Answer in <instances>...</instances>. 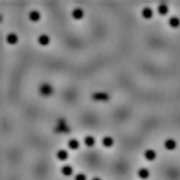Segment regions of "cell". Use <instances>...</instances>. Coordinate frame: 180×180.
Wrapping results in <instances>:
<instances>
[{
  "instance_id": "obj_1",
  "label": "cell",
  "mask_w": 180,
  "mask_h": 180,
  "mask_svg": "<svg viewBox=\"0 0 180 180\" xmlns=\"http://www.w3.org/2000/svg\"><path fill=\"white\" fill-rule=\"evenodd\" d=\"M53 87L47 83H44L41 84L39 88V92L42 96L48 97L51 96L53 93Z\"/></svg>"
},
{
  "instance_id": "obj_2",
  "label": "cell",
  "mask_w": 180,
  "mask_h": 180,
  "mask_svg": "<svg viewBox=\"0 0 180 180\" xmlns=\"http://www.w3.org/2000/svg\"><path fill=\"white\" fill-rule=\"evenodd\" d=\"M153 10L148 6L144 7L141 11V16L145 20H150L153 18Z\"/></svg>"
},
{
  "instance_id": "obj_3",
  "label": "cell",
  "mask_w": 180,
  "mask_h": 180,
  "mask_svg": "<svg viewBox=\"0 0 180 180\" xmlns=\"http://www.w3.org/2000/svg\"><path fill=\"white\" fill-rule=\"evenodd\" d=\"M92 98L96 102H106L109 99V95L104 92H97L93 95Z\"/></svg>"
},
{
  "instance_id": "obj_4",
  "label": "cell",
  "mask_w": 180,
  "mask_h": 180,
  "mask_svg": "<svg viewBox=\"0 0 180 180\" xmlns=\"http://www.w3.org/2000/svg\"><path fill=\"white\" fill-rule=\"evenodd\" d=\"M157 11L160 16H166L169 12L168 6L165 3H160L158 6Z\"/></svg>"
},
{
  "instance_id": "obj_5",
  "label": "cell",
  "mask_w": 180,
  "mask_h": 180,
  "mask_svg": "<svg viewBox=\"0 0 180 180\" xmlns=\"http://www.w3.org/2000/svg\"><path fill=\"white\" fill-rule=\"evenodd\" d=\"M168 24L170 28H177L180 26V19L178 17L172 16L168 20Z\"/></svg>"
},
{
  "instance_id": "obj_6",
  "label": "cell",
  "mask_w": 180,
  "mask_h": 180,
  "mask_svg": "<svg viewBox=\"0 0 180 180\" xmlns=\"http://www.w3.org/2000/svg\"><path fill=\"white\" fill-rule=\"evenodd\" d=\"M144 157L145 159L148 161H152L155 160L157 157V153L155 150L152 149H147L144 152Z\"/></svg>"
},
{
  "instance_id": "obj_7",
  "label": "cell",
  "mask_w": 180,
  "mask_h": 180,
  "mask_svg": "<svg viewBox=\"0 0 180 180\" xmlns=\"http://www.w3.org/2000/svg\"><path fill=\"white\" fill-rule=\"evenodd\" d=\"M164 147L168 150H173L176 147V142L172 139H168L165 141Z\"/></svg>"
},
{
  "instance_id": "obj_8",
  "label": "cell",
  "mask_w": 180,
  "mask_h": 180,
  "mask_svg": "<svg viewBox=\"0 0 180 180\" xmlns=\"http://www.w3.org/2000/svg\"><path fill=\"white\" fill-rule=\"evenodd\" d=\"M72 16L76 20H81L84 17V12L81 8H75L73 11Z\"/></svg>"
},
{
  "instance_id": "obj_9",
  "label": "cell",
  "mask_w": 180,
  "mask_h": 180,
  "mask_svg": "<svg viewBox=\"0 0 180 180\" xmlns=\"http://www.w3.org/2000/svg\"><path fill=\"white\" fill-rule=\"evenodd\" d=\"M137 176L141 179H147L150 176L149 170L145 168H142L138 170Z\"/></svg>"
},
{
  "instance_id": "obj_10",
  "label": "cell",
  "mask_w": 180,
  "mask_h": 180,
  "mask_svg": "<svg viewBox=\"0 0 180 180\" xmlns=\"http://www.w3.org/2000/svg\"><path fill=\"white\" fill-rule=\"evenodd\" d=\"M102 144L106 148H110L114 144V139L109 136H106L102 139Z\"/></svg>"
},
{
  "instance_id": "obj_11",
  "label": "cell",
  "mask_w": 180,
  "mask_h": 180,
  "mask_svg": "<svg viewBox=\"0 0 180 180\" xmlns=\"http://www.w3.org/2000/svg\"><path fill=\"white\" fill-rule=\"evenodd\" d=\"M57 159L60 161H64L68 158V153L64 149H60L56 153Z\"/></svg>"
},
{
  "instance_id": "obj_12",
  "label": "cell",
  "mask_w": 180,
  "mask_h": 180,
  "mask_svg": "<svg viewBox=\"0 0 180 180\" xmlns=\"http://www.w3.org/2000/svg\"><path fill=\"white\" fill-rule=\"evenodd\" d=\"M73 168L70 165H65L61 169V172L65 176H70L72 174Z\"/></svg>"
},
{
  "instance_id": "obj_13",
  "label": "cell",
  "mask_w": 180,
  "mask_h": 180,
  "mask_svg": "<svg viewBox=\"0 0 180 180\" xmlns=\"http://www.w3.org/2000/svg\"><path fill=\"white\" fill-rule=\"evenodd\" d=\"M38 41L40 45L46 46L49 44L50 39L49 36L45 34H42L39 37Z\"/></svg>"
},
{
  "instance_id": "obj_14",
  "label": "cell",
  "mask_w": 180,
  "mask_h": 180,
  "mask_svg": "<svg viewBox=\"0 0 180 180\" xmlns=\"http://www.w3.org/2000/svg\"><path fill=\"white\" fill-rule=\"evenodd\" d=\"M6 40L7 42L11 45L16 44V43L18 42V36L15 33H10L7 36Z\"/></svg>"
},
{
  "instance_id": "obj_15",
  "label": "cell",
  "mask_w": 180,
  "mask_h": 180,
  "mask_svg": "<svg viewBox=\"0 0 180 180\" xmlns=\"http://www.w3.org/2000/svg\"><path fill=\"white\" fill-rule=\"evenodd\" d=\"M29 19L31 21L36 22L40 19V14L36 10H33L29 14Z\"/></svg>"
},
{
  "instance_id": "obj_16",
  "label": "cell",
  "mask_w": 180,
  "mask_h": 180,
  "mask_svg": "<svg viewBox=\"0 0 180 180\" xmlns=\"http://www.w3.org/2000/svg\"><path fill=\"white\" fill-rule=\"evenodd\" d=\"M68 146L70 149L75 150L78 148L79 147V143L76 139H70L68 142Z\"/></svg>"
},
{
  "instance_id": "obj_17",
  "label": "cell",
  "mask_w": 180,
  "mask_h": 180,
  "mask_svg": "<svg viewBox=\"0 0 180 180\" xmlns=\"http://www.w3.org/2000/svg\"><path fill=\"white\" fill-rule=\"evenodd\" d=\"M84 143L87 147H92L94 146L95 143V139L92 136L88 135L84 138Z\"/></svg>"
},
{
  "instance_id": "obj_18",
  "label": "cell",
  "mask_w": 180,
  "mask_h": 180,
  "mask_svg": "<svg viewBox=\"0 0 180 180\" xmlns=\"http://www.w3.org/2000/svg\"><path fill=\"white\" fill-rule=\"evenodd\" d=\"M75 180H86V176L83 173H80L76 174L75 177Z\"/></svg>"
},
{
  "instance_id": "obj_19",
  "label": "cell",
  "mask_w": 180,
  "mask_h": 180,
  "mask_svg": "<svg viewBox=\"0 0 180 180\" xmlns=\"http://www.w3.org/2000/svg\"><path fill=\"white\" fill-rule=\"evenodd\" d=\"M92 180H101V179L99 178H98V177H95V178H94L92 179Z\"/></svg>"
}]
</instances>
